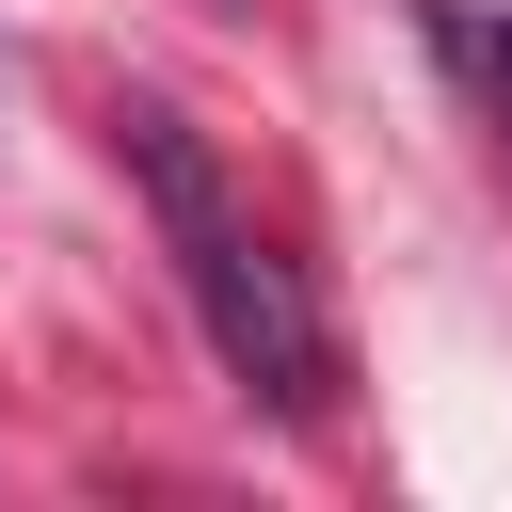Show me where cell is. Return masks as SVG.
<instances>
[{
  "label": "cell",
  "mask_w": 512,
  "mask_h": 512,
  "mask_svg": "<svg viewBox=\"0 0 512 512\" xmlns=\"http://www.w3.org/2000/svg\"><path fill=\"white\" fill-rule=\"evenodd\" d=\"M496 128H512V16H496Z\"/></svg>",
  "instance_id": "cell-2"
},
{
  "label": "cell",
  "mask_w": 512,
  "mask_h": 512,
  "mask_svg": "<svg viewBox=\"0 0 512 512\" xmlns=\"http://www.w3.org/2000/svg\"><path fill=\"white\" fill-rule=\"evenodd\" d=\"M112 144H128V176L160 192V240H176V288H192V320H208V352H224V384L272 416V432H320L336 416V336H320V304H304V272L240 224V192H224V160L192 144V112H160V96H128L112 112Z\"/></svg>",
  "instance_id": "cell-1"
}]
</instances>
